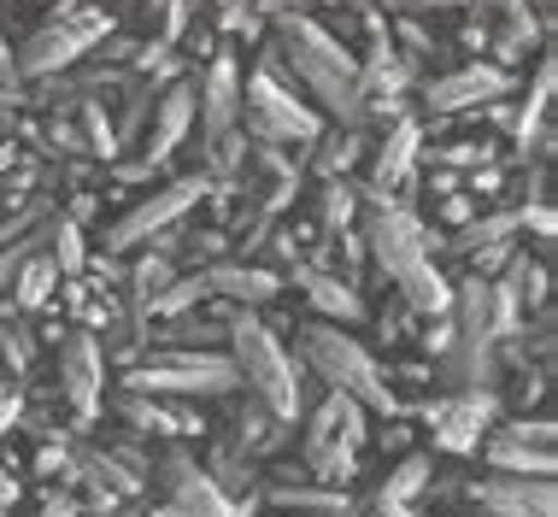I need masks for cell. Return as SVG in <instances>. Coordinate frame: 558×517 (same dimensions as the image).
I'll list each match as a JSON object with an SVG mask.
<instances>
[{
  "instance_id": "obj_1",
  "label": "cell",
  "mask_w": 558,
  "mask_h": 517,
  "mask_svg": "<svg viewBox=\"0 0 558 517\" xmlns=\"http://www.w3.org/2000/svg\"><path fill=\"white\" fill-rule=\"evenodd\" d=\"M294 353L300 364H306V376H318V383L353 394L365 412L376 418H405L400 394L388 388L383 364H376V353L365 341H353L341 324H329V317H306V324H294Z\"/></svg>"
},
{
  "instance_id": "obj_2",
  "label": "cell",
  "mask_w": 558,
  "mask_h": 517,
  "mask_svg": "<svg viewBox=\"0 0 558 517\" xmlns=\"http://www.w3.org/2000/svg\"><path fill=\"white\" fill-rule=\"evenodd\" d=\"M223 324H230L223 347H230V359L241 371V388L259 394L282 423H300V412H306V364L282 353V341L253 317V306H230L223 300Z\"/></svg>"
},
{
  "instance_id": "obj_3",
  "label": "cell",
  "mask_w": 558,
  "mask_h": 517,
  "mask_svg": "<svg viewBox=\"0 0 558 517\" xmlns=\"http://www.w3.org/2000/svg\"><path fill=\"white\" fill-rule=\"evenodd\" d=\"M124 388L177 394V400H230L241 394V371L223 347H147L124 371Z\"/></svg>"
},
{
  "instance_id": "obj_4",
  "label": "cell",
  "mask_w": 558,
  "mask_h": 517,
  "mask_svg": "<svg viewBox=\"0 0 558 517\" xmlns=\"http://www.w3.org/2000/svg\"><path fill=\"white\" fill-rule=\"evenodd\" d=\"M112 36V19L100 7H83V0H53L48 12H41V24L29 29V41L12 59H19V77H53V71L77 65L88 48H100V41Z\"/></svg>"
},
{
  "instance_id": "obj_5",
  "label": "cell",
  "mask_w": 558,
  "mask_h": 517,
  "mask_svg": "<svg viewBox=\"0 0 558 517\" xmlns=\"http://www.w3.org/2000/svg\"><path fill=\"white\" fill-rule=\"evenodd\" d=\"M241 130L259 147H312L324 135V118L259 59L241 83Z\"/></svg>"
},
{
  "instance_id": "obj_6",
  "label": "cell",
  "mask_w": 558,
  "mask_h": 517,
  "mask_svg": "<svg viewBox=\"0 0 558 517\" xmlns=\"http://www.w3.org/2000/svg\"><path fill=\"white\" fill-rule=\"evenodd\" d=\"M147 477L165 489V506H171L177 517H259V489L253 494H218V482L201 470V459L189 453V441L177 435H159L154 441V465H147Z\"/></svg>"
},
{
  "instance_id": "obj_7",
  "label": "cell",
  "mask_w": 558,
  "mask_h": 517,
  "mask_svg": "<svg viewBox=\"0 0 558 517\" xmlns=\"http://www.w3.org/2000/svg\"><path fill=\"white\" fill-rule=\"evenodd\" d=\"M405 418H424L435 447L464 459V453H476V441L506 418V400H500V388H459V394H441V400L424 394V400L405 406Z\"/></svg>"
},
{
  "instance_id": "obj_8",
  "label": "cell",
  "mask_w": 558,
  "mask_h": 517,
  "mask_svg": "<svg viewBox=\"0 0 558 517\" xmlns=\"http://www.w3.org/2000/svg\"><path fill=\"white\" fill-rule=\"evenodd\" d=\"M213 194V177L206 171H194V177H177V182H165V189H154L147 201H135L124 218L112 224V236H107V253H135V248H147L159 230H171L177 218H189L194 206Z\"/></svg>"
},
{
  "instance_id": "obj_9",
  "label": "cell",
  "mask_w": 558,
  "mask_h": 517,
  "mask_svg": "<svg viewBox=\"0 0 558 517\" xmlns=\"http://www.w3.org/2000/svg\"><path fill=\"white\" fill-rule=\"evenodd\" d=\"M53 383H59V400H65V412H71V430H88L100 412V394H107V353H100L95 329H71V336L59 341Z\"/></svg>"
},
{
  "instance_id": "obj_10",
  "label": "cell",
  "mask_w": 558,
  "mask_h": 517,
  "mask_svg": "<svg viewBox=\"0 0 558 517\" xmlns=\"http://www.w3.org/2000/svg\"><path fill=\"white\" fill-rule=\"evenodd\" d=\"M194 118H201V147H194V159H201V171H206V147H213L223 130L241 124V65H235V53L218 48L206 59L201 83H194Z\"/></svg>"
},
{
  "instance_id": "obj_11",
  "label": "cell",
  "mask_w": 558,
  "mask_h": 517,
  "mask_svg": "<svg viewBox=\"0 0 558 517\" xmlns=\"http://www.w3.org/2000/svg\"><path fill=\"white\" fill-rule=\"evenodd\" d=\"M500 95H511V71L494 65V59H471V65H459V71H435V77L424 83V106L441 112V118H459V112L488 106Z\"/></svg>"
},
{
  "instance_id": "obj_12",
  "label": "cell",
  "mask_w": 558,
  "mask_h": 517,
  "mask_svg": "<svg viewBox=\"0 0 558 517\" xmlns=\"http://www.w3.org/2000/svg\"><path fill=\"white\" fill-rule=\"evenodd\" d=\"M482 517H558V494H553V477H482V482H464L459 489Z\"/></svg>"
},
{
  "instance_id": "obj_13",
  "label": "cell",
  "mask_w": 558,
  "mask_h": 517,
  "mask_svg": "<svg viewBox=\"0 0 558 517\" xmlns=\"http://www.w3.org/2000/svg\"><path fill=\"white\" fill-rule=\"evenodd\" d=\"M112 412H118V423H124L130 435H142V441H159V435H177V441H189V435H206V418H201V406H165V394L124 388V394L112 400Z\"/></svg>"
},
{
  "instance_id": "obj_14",
  "label": "cell",
  "mask_w": 558,
  "mask_h": 517,
  "mask_svg": "<svg viewBox=\"0 0 558 517\" xmlns=\"http://www.w3.org/2000/svg\"><path fill=\"white\" fill-rule=\"evenodd\" d=\"M259 506L300 512V517H359L347 489H324L312 477H265V470H259Z\"/></svg>"
},
{
  "instance_id": "obj_15",
  "label": "cell",
  "mask_w": 558,
  "mask_h": 517,
  "mask_svg": "<svg viewBox=\"0 0 558 517\" xmlns=\"http://www.w3.org/2000/svg\"><path fill=\"white\" fill-rule=\"evenodd\" d=\"M500 341L494 336H459L452 329V347L441 353V371H435V383H447L452 394L459 388H500Z\"/></svg>"
},
{
  "instance_id": "obj_16",
  "label": "cell",
  "mask_w": 558,
  "mask_h": 517,
  "mask_svg": "<svg viewBox=\"0 0 558 517\" xmlns=\"http://www.w3.org/2000/svg\"><path fill=\"white\" fill-rule=\"evenodd\" d=\"M201 277H206V294L230 300V306H253V312L282 294V270L247 265V258H218V265H206Z\"/></svg>"
},
{
  "instance_id": "obj_17",
  "label": "cell",
  "mask_w": 558,
  "mask_h": 517,
  "mask_svg": "<svg viewBox=\"0 0 558 517\" xmlns=\"http://www.w3.org/2000/svg\"><path fill=\"white\" fill-rule=\"evenodd\" d=\"M189 130H194V83H171V88H159V106H154V124H147V154L142 165H171L177 159V147L189 142Z\"/></svg>"
},
{
  "instance_id": "obj_18",
  "label": "cell",
  "mask_w": 558,
  "mask_h": 517,
  "mask_svg": "<svg viewBox=\"0 0 558 517\" xmlns=\"http://www.w3.org/2000/svg\"><path fill=\"white\" fill-rule=\"evenodd\" d=\"M324 441H347V447L365 453V441H371V412L353 400V394L329 388L324 400L312 406V423H306V435H300V453L324 447Z\"/></svg>"
},
{
  "instance_id": "obj_19",
  "label": "cell",
  "mask_w": 558,
  "mask_h": 517,
  "mask_svg": "<svg viewBox=\"0 0 558 517\" xmlns=\"http://www.w3.org/2000/svg\"><path fill=\"white\" fill-rule=\"evenodd\" d=\"M417 154H424V130H417V118L412 112H395V124L383 130L376 159H371V194H395L400 182H412Z\"/></svg>"
},
{
  "instance_id": "obj_20",
  "label": "cell",
  "mask_w": 558,
  "mask_h": 517,
  "mask_svg": "<svg viewBox=\"0 0 558 517\" xmlns=\"http://www.w3.org/2000/svg\"><path fill=\"white\" fill-rule=\"evenodd\" d=\"M235 400V394H230ZM230 447L241 453H253V459H265V453H277V447H289L294 441V423H282L270 406L259 400V394H247V400H235V418H230Z\"/></svg>"
},
{
  "instance_id": "obj_21",
  "label": "cell",
  "mask_w": 558,
  "mask_h": 517,
  "mask_svg": "<svg viewBox=\"0 0 558 517\" xmlns=\"http://www.w3.org/2000/svg\"><path fill=\"white\" fill-rule=\"evenodd\" d=\"M547 112H553V53H541L535 83L523 88V100L511 106V124H506L511 142H518V154H530V142H541V154H547V142H553Z\"/></svg>"
},
{
  "instance_id": "obj_22",
  "label": "cell",
  "mask_w": 558,
  "mask_h": 517,
  "mask_svg": "<svg viewBox=\"0 0 558 517\" xmlns=\"http://www.w3.org/2000/svg\"><path fill=\"white\" fill-rule=\"evenodd\" d=\"M294 282H300V294H306L312 306L329 317V324H341V329H347V324H365V294H359L347 277H336V270H312L306 258H300V265H294Z\"/></svg>"
},
{
  "instance_id": "obj_23",
  "label": "cell",
  "mask_w": 558,
  "mask_h": 517,
  "mask_svg": "<svg viewBox=\"0 0 558 517\" xmlns=\"http://www.w3.org/2000/svg\"><path fill=\"white\" fill-rule=\"evenodd\" d=\"M476 453H482V465L500 470V477H553V470H558L553 447H530V441H511V435H500V430L482 435Z\"/></svg>"
},
{
  "instance_id": "obj_24",
  "label": "cell",
  "mask_w": 558,
  "mask_h": 517,
  "mask_svg": "<svg viewBox=\"0 0 558 517\" xmlns=\"http://www.w3.org/2000/svg\"><path fill=\"white\" fill-rule=\"evenodd\" d=\"M53 288H59V265L48 253H29L24 270L12 277V288L0 294V317H29L41 306H53Z\"/></svg>"
},
{
  "instance_id": "obj_25",
  "label": "cell",
  "mask_w": 558,
  "mask_h": 517,
  "mask_svg": "<svg viewBox=\"0 0 558 517\" xmlns=\"http://www.w3.org/2000/svg\"><path fill=\"white\" fill-rule=\"evenodd\" d=\"M429 477H435L429 453H400V459H395V470L383 477V489H376L371 512H376V517H388V512L412 506V500H424V494H429Z\"/></svg>"
},
{
  "instance_id": "obj_26",
  "label": "cell",
  "mask_w": 558,
  "mask_h": 517,
  "mask_svg": "<svg viewBox=\"0 0 558 517\" xmlns=\"http://www.w3.org/2000/svg\"><path fill=\"white\" fill-rule=\"evenodd\" d=\"M201 470L218 482V494H230V500L259 489V459H253V453H241V447H230V441H218L213 459H206Z\"/></svg>"
},
{
  "instance_id": "obj_27",
  "label": "cell",
  "mask_w": 558,
  "mask_h": 517,
  "mask_svg": "<svg viewBox=\"0 0 558 517\" xmlns=\"http://www.w3.org/2000/svg\"><path fill=\"white\" fill-rule=\"evenodd\" d=\"M353 218H359V189H353V182H341V177H329L318 189V236L353 230Z\"/></svg>"
},
{
  "instance_id": "obj_28",
  "label": "cell",
  "mask_w": 558,
  "mask_h": 517,
  "mask_svg": "<svg viewBox=\"0 0 558 517\" xmlns=\"http://www.w3.org/2000/svg\"><path fill=\"white\" fill-rule=\"evenodd\" d=\"M359 147H365V142H359V130H336V135L324 130L318 142L306 147V165H312V171H318V177L329 182V177H341L347 165L359 159Z\"/></svg>"
},
{
  "instance_id": "obj_29",
  "label": "cell",
  "mask_w": 558,
  "mask_h": 517,
  "mask_svg": "<svg viewBox=\"0 0 558 517\" xmlns=\"http://www.w3.org/2000/svg\"><path fill=\"white\" fill-rule=\"evenodd\" d=\"M0 364H7L12 383H19V376H29V364H36V336H29V317H0Z\"/></svg>"
},
{
  "instance_id": "obj_30",
  "label": "cell",
  "mask_w": 558,
  "mask_h": 517,
  "mask_svg": "<svg viewBox=\"0 0 558 517\" xmlns=\"http://www.w3.org/2000/svg\"><path fill=\"white\" fill-rule=\"evenodd\" d=\"M48 248H53V265H59V277H83V224L77 218H53L48 224Z\"/></svg>"
},
{
  "instance_id": "obj_31",
  "label": "cell",
  "mask_w": 558,
  "mask_h": 517,
  "mask_svg": "<svg viewBox=\"0 0 558 517\" xmlns=\"http://www.w3.org/2000/svg\"><path fill=\"white\" fill-rule=\"evenodd\" d=\"M500 435H511V441H530V447H553V435H558V423H553V412H511V418H500L494 423Z\"/></svg>"
},
{
  "instance_id": "obj_32",
  "label": "cell",
  "mask_w": 558,
  "mask_h": 517,
  "mask_svg": "<svg viewBox=\"0 0 558 517\" xmlns=\"http://www.w3.org/2000/svg\"><path fill=\"white\" fill-rule=\"evenodd\" d=\"M41 248H48V230H41V236H19V241H7V248H0V294H7L12 277L24 270V258L41 253Z\"/></svg>"
},
{
  "instance_id": "obj_33",
  "label": "cell",
  "mask_w": 558,
  "mask_h": 517,
  "mask_svg": "<svg viewBox=\"0 0 558 517\" xmlns=\"http://www.w3.org/2000/svg\"><path fill=\"white\" fill-rule=\"evenodd\" d=\"M36 517H83L77 489H65V482H41V494H36Z\"/></svg>"
},
{
  "instance_id": "obj_34",
  "label": "cell",
  "mask_w": 558,
  "mask_h": 517,
  "mask_svg": "<svg viewBox=\"0 0 558 517\" xmlns=\"http://www.w3.org/2000/svg\"><path fill=\"white\" fill-rule=\"evenodd\" d=\"M376 447L395 453V459H400V453H412V423H405V418H388L383 430H376Z\"/></svg>"
},
{
  "instance_id": "obj_35",
  "label": "cell",
  "mask_w": 558,
  "mask_h": 517,
  "mask_svg": "<svg viewBox=\"0 0 558 517\" xmlns=\"http://www.w3.org/2000/svg\"><path fill=\"white\" fill-rule=\"evenodd\" d=\"M19 418H24V388L12 383V388H0V441L19 435Z\"/></svg>"
},
{
  "instance_id": "obj_36",
  "label": "cell",
  "mask_w": 558,
  "mask_h": 517,
  "mask_svg": "<svg viewBox=\"0 0 558 517\" xmlns=\"http://www.w3.org/2000/svg\"><path fill=\"white\" fill-rule=\"evenodd\" d=\"M452 347V317H429V329L417 336V353H429V359H441Z\"/></svg>"
},
{
  "instance_id": "obj_37",
  "label": "cell",
  "mask_w": 558,
  "mask_h": 517,
  "mask_svg": "<svg viewBox=\"0 0 558 517\" xmlns=\"http://www.w3.org/2000/svg\"><path fill=\"white\" fill-rule=\"evenodd\" d=\"M12 470H19V465H12V459H0V512H12V506H19V477H12Z\"/></svg>"
},
{
  "instance_id": "obj_38",
  "label": "cell",
  "mask_w": 558,
  "mask_h": 517,
  "mask_svg": "<svg viewBox=\"0 0 558 517\" xmlns=\"http://www.w3.org/2000/svg\"><path fill=\"white\" fill-rule=\"evenodd\" d=\"M12 165H19V142H0V177H7Z\"/></svg>"
},
{
  "instance_id": "obj_39",
  "label": "cell",
  "mask_w": 558,
  "mask_h": 517,
  "mask_svg": "<svg viewBox=\"0 0 558 517\" xmlns=\"http://www.w3.org/2000/svg\"><path fill=\"white\" fill-rule=\"evenodd\" d=\"M388 517H424V512H417V506H400V512H388Z\"/></svg>"
}]
</instances>
